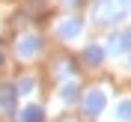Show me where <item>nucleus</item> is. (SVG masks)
I'll return each mask as SVG.
<instances>
[{
	"label": "nucleus",
	"instance_id": "obj_1",
	"mask_svg": "<svg viewBox=\"0 0 131 122\" xmlns=\"http://www.w3.org/2000/svg\"><path fill=\"white\" fill-rule=\"evenodd\" d=\"M131 15V0H98L92 9V21L95 24H116Z\"/></svg>",
	"mask_w": 131,
	"mask_h": 122
},
{
	"label": "nucleus",
	"instance_id": "obj_2",
	"mask_svg": "<svg viewBox=\"0 0 131 122\" xmlns=\"http://www.w3.org/2000/svg\"><path fill=\"white\" fill-rule=\"evenodd\" d=\"M104 104H107L104 90H90L86 95H83V113L86 116H98L101 110H104Z\"/></svg>",
	"mask_w": 131,
	"mask_h": 122
},
{
	"label": "nucleus",
	"instance_id": "obj_3",
	"mask_svg": "<svg viewBox=\"0 0 131 122\" xmlns=\"http://www.w3.org/2000/svg\"><path fill=\"white\" fill-rule=\"evenodd\" d=\"M15 51H18V57H21V60H33V57L42 51V39H39V36H21L18 45H15Z\"/></svg>",
	"mask_w": 131,
	"mask_h": 122
},
{
	"label": "nucleus",
	"instance_id": "obj_4",
	"mask_svg": "<svg viewBox=\"0 0 131 122\" xmlns=\"http://www.w3.org/2000/svg\"><path fill=\"white\" fill-rule=\"evenodd\" d=\"M15 101H18V86L3 83L0 86V113L3 116H15Z\"/></svg>",
	"mask_w": 131,
	"mask_h": 122
},
{
	"label": "nucleus",
	"instance_id": "obj_5",
	"mask_svg": "<svg viewBox=\"0 0 131 122\" xmlns=\"http://www.w3.org/2000/svg\"><path fill=\"white\" fill-rule=\"evenodd\" d=\"M81 30H83V21H81V18H63V21L57 24V36H60V39H66V42L78 39Z\"/></svg>",
	"mask_w": 131,
	"mask_h": 122
},
{
	"label": "nucleus",
	"instance_id": "obj_6",
	"mask_svg": "<svg viewBox=\"0 0 131 122\" xmlns=\"http://www.w3.org/2000/svg\"><path fill=\"white\" fill-rule=\"evenodd\" d=\"M104 54H107V51L101 48V45H86V48H83V63H86V65H101Z\"/></svg>",
	"mask_w": 131,
	"mask_h": 122
},
{
	"label": "nucleus",
	"instance_id": "obj_7",
	"mask_svg": "<svg viewBox=\"0 0 131 122\" xmlns=\"http://www.w3.org/2000/svg\"><path fill=\"white\" fill-rule=\"evenodd\" d=\"M18 122H45V113H42V107L30 104V107H24V110H21Z\"/></svg>",
	"mask_w": 131,
	"mask_h": 122
},
{
	"label": "nucleus",
	"instance_id": "obj_8",
	"mask_svg": "<svg viewBox=\"0 0 131 122\" xmlns=\"http://www.w3.org/2000/svg\"><path fill=\"white\" fill-rule=\"evenodd\" d=\"M116 119L119 122H131V101H119L116 104Z\"/></svg>",
	"mask_w": 131,
	"mask_h": 122
},
{
	"label": "nucleus",
	"instance_id": "obj_9",
	"mask_svg": "<svg viewBox=\"0 0 131 122\" xmlns=\"http://www.w3.org/2000/svg\"><path fill=\"white\" fill-rule=\"evenodd\" d=\"M60 95H63V101H78V83H66Z\"/></svg>",
	"mask_w": 131,
	"mask_h": 122
},
{
	"label": "nucleus",
	"instance_id": "obj_10",
	"mask_svg": "<svg viewBox=\"0 0 131 122\" xmlns=\"http://www.w3.org/2000/svg\"><path fill=\"white\" fill-rule=\"evenodd\" d=\"M122 57L128 60V65H131V30L122 33Z\"/></svg>",
	"mask_w": 131,
	"mask_h": 122
},
{
	"label": "nucleus",
	"instance_id": "obj_11",
	"mask_svg": "<svg viewBox=\"0 0 131 122\" xmlns=\"http://www.w3.org/2000/svg\"><path fill=\"white\" fill-rule=\"evenodd\" d=\"M33 86H36V77H21L18 81V92H33Z\"/></svg>",
	"mask_w": 131,
	"mask_h": 122
},
{
	"label": "nucleus",
	"instance_id": "obj_12",
	"mask_svg": "<svg viewBox=\"0 0 131 122\" xmlns=\"http://www.w3.org/2000/svg\"><path fill=\"white\" fill-rule=\"evenodd\" d=\"M66 6H78V3H81V0H63Z\"/></svg>",
	"mask_w": 131,
	"mask_h": 122
},
{
	"label": "nucleus",
	"instance_id": "obj_13",
	"mask_svg": "<svg viewBox=\"0 0 131 122\" xmlns=\"http://www.w3.org/2000/svg\"><path fill=\"white\" fill-rule=\"evenodd\" d=\"M0 63H3V54H0Z\"/></svg>",
	"mask_w": 131,
	"mask_h": 122
}]
</instances>
